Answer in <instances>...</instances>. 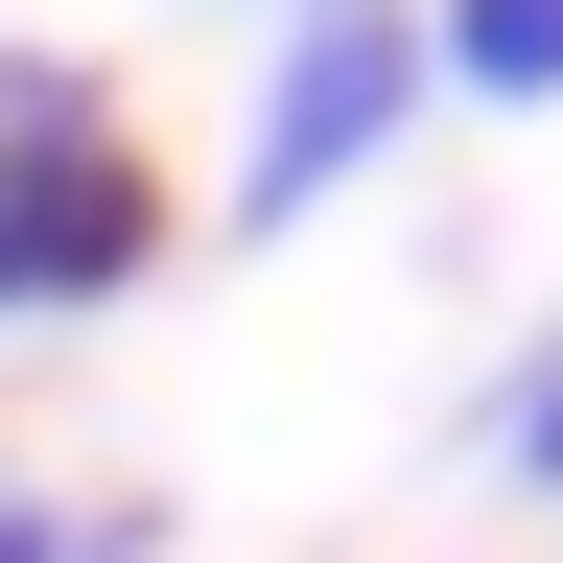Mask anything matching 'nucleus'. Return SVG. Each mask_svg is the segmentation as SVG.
Wrapping results in <instances>:
<instances>
[{"mask_svg": "<svg viewBox=\"0 0 563 563\" xmlns=\"http://www.w3.org/2000/svg\"><path fill=\"white\" fill-rule=\"evenodd\" d=\"M165 258V188L95 118V70H0V306H118Z\"/></svg>", "mask_w": 563, "mask_h": 563, "instance_id": "obj_1", "label": "nucleus"}, {"mask_svg": "<svg viewBox=\"0 0 563 563\" xmlns=\"http://www.w3.org/2000/svg\"><path fill=\"white\" fill-rule=\"evenodd\" d=\"M446 95L422 70V0H306V47L258 70V141H235V235H282V211H329L376 141Z\"/></svg>", "mask_w": 563, "mask_h": 563, "instance_id": "obj_2", "label": "nucleus"}, {"mask_svg": "<svg viewBox=\"0 0 563 563\" xmlns=\"http://www.w3.org/2000/svg\"><path fill=\"white\" fill-rule=\"evenodd\" d=\"M422 70L493 95V118H540V95H563V0H422Z\"/></svg>", "mask_w": 563, "mask_h": 563, "instance_id": "obj_3", "label": "nucleus"}, {"mask_svg": "<svg viewBox=\"0 0 563 563\" xmlns=\"http://www.w3.org/2000/svg\"><path fill=\"white\" fill-rule=\"evenodd\" d=\"M493 470H517V493H563V329L517 352V399H493Z\"/></svg>", "mask_w": 563, "mask_h": 563, "instance_id": "obj_4", "label": "nucleus"}]
</instances>
